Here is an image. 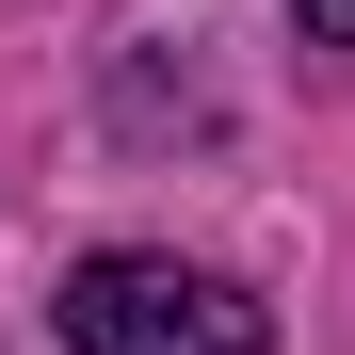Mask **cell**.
<instances>
[{"instance_id": "6da1fadb", "label": "cell", "mask_w": 355, "mask_h": 355, "mask_svg": "<svg viewBox=\"0 0 355 355\" xmlns=\"http://www.w3.org/2000/svg\"><path fill=\"white\" fill-rule=\"evenodd\" d=\"M49 323H65V355H275V307L178 243H97Z\"/></svg>"}, {"instance_id": "7a4b0ae2", "label": "cell", "mask_w": 355, "mask_h": 355, "mask_svg": "<svg viewBox=\"0 0 355 355\" xmlns=\"http://www.w3.org/2000/svg\"><path fill=\"white\" fill-rule=\"evenodd\" d=\"M291 33H307V49H355V0H291Z\"/></svg>"}]
</instances>
